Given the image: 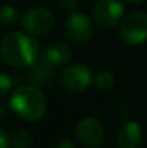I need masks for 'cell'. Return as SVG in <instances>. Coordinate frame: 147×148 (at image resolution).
<instances>
[{
  "mask_svg": "<svg viewBox=\"0 0 147 148\" xmlns=\"http://www.w3.org/2000/svg\"><path fill=\"white\" fill-rule=\"evenodd\" d=\"M55 148H77V145H75L72 141H69V140H61V141L56 144Z\"/></svg>",
  "mask_w": 147,
  "mask_h": 148,
  "instance_id": "18",
  "label": "cell"
},
{
  "mask_svg": "<svg viewBox=\"0 0 147 148\" xmlns=\"http://www.w3.org/2000/svg\"><path fill=\"white\" fill-rule=\"evenodd\" d=\"M143 132L140 124L136 121H127L123 124L117 134V145L118 148H139L141 144Z\"/></svg>",
  "mask_w": 147,
  "mask_h": 148,
  "instance_id": "10",
  "label": "cell"
},
{
  "mask_svg": "<svg viewBox=\"0 0 147 148\" xmlns=\"http://www.w3.org/2000/svg\"><path fill=\"white\" fill-rule=\"evenodd\" d=\"M65 35L71 42L77 45L90 42L94 35L91 19L82 12H72L65 20Z\"/></svg>",
  "mask_w": 147,
  "mask_h": 148,
  "instance_id": "5",
  "label": "cell"
},
{
  "mask_svg": "<svg viewBox=\"0 0 147 148\" xmlns=\"http://www.w3.org/2000/svg\"><path fill=\"white\" fill-rule=\"evenodd\" d=\"M10 138L13 148H30L33 144V135L28 130H17L10 135Z\"/></svg>",
  "mask_w": 147,
  "mask_h": 148,
  "instance_id": "12",
  "label": "cell"
},
{
  "mask_svg": "<svg viewBox=\"0 0 147 148\" xmlns=\"http://www.w3.org/2000/svg\"><path fill=\"white\" fill-rule=\"evenodd\" d=\"M1 56L13 68H26L41 56L38 42L22 32H10L1 39Z\"/></svg>",
  "mask_w": 147,
  "mask_h": 148,
  "instance_id": "1",
  "label": "cell"
},
{
  "mask_svg": "<svg viewBox=\"0 0 147 148\" xmlns=\"http://www.w3.org/2000/svg\"><path fill=\"white\" fill-rule=\"evenodd\" d=\"M55 68L46 65L45 62H42L41 59L38 62H33L32 65L28 66V72H26V78L28 81L41 88V86H46L49 85L52 81H53V76H55Z\"/></svg>",
  "mask_w": 147,
  "mask_h": 148,
  "instance_id": "11",
  "label": "cell"
},
{
  "mask_svg": "<svg viewBox=\"0 0 147 148\" xmlns=\"http://www.w3.org/2000/svg\"><path fill=\"white\" fill-rule=\"evenodd\" d=\"M124 1H127V3H144L147 0H124Z\"/></svg>",
  "mask_w": 147,
  "mask_h": 148,
  "instance_id": "20",
  "label": "cell"
},
{
  "mask_svg": "<svg viewBox=\"0 0 147 148\" xmlns=\"http://www.w3.org/2000/svg\"><path fill=\"white\" fill-rule=\"evenodd\" d=\"M94 81V75L92 71L84 65V63H74L69 65L68 68L63 69V72L61 73L59 82L61 86L68 91V92H84L90 88V85Z\"/></svg>",
  "mask_w": 147,
  "mask_h": 148,
  "instance_id": "4",
  "label": "cell"
},
{
  "mask_svg": "<svg viewBox=\"0 0 147 148\" xmlns=\"http://www.w3.org/2000/svg\"><path fill=\"white\" fill-rule=\"evenodd\" d=\"M23 27L33 36H43L49 33L55 25L53 14L45 7H32L25 12L22 17Z\"/></svg>",
  "mask_w": 147,
  "mask_h": 148,
  "instance_id": "6",
  "label": "cell"
},
{
  "mask_svg": "<svg viewBox=\"0 0 147 148\" xmlns=\"http://www.w3.org/2000/svg\"><path fill=\"white\" fill-rule=\"evenodd\" d=\"M12 145V138L6 130L0 131V148H9Z\"/></svg>",
  "mask_w": 147,
  "mask_h": 148,
  "instance_id": "17",
  "label": "cell"
},
{
  "mask_svg": "<svg viewBox=\"0 0 147 148\" xmlns=\"http://www.w3.org/2000/svg\"><path fill=\"white\" fill-rule=\"evenodd\" d=\"M75 135L78 141L87 148H99L104 143L105 138V131L102 124L97 118L88 116L81 119L77 124L75 128Z\"/></svg>",
  "mask_w": 147,
  "mask_h": 148,
  "instance_id": "8",
  "label": "cell"
},
{
  "mask_svg": "<svg viewBox=\"0 0 147 148\" xmlns=\"http://www.w3.org/2000/svg\"><path fill=\"white\" fill-rule=\"evenodd\" d=\"M94 84L99 91H110L115 85V78L111 72L104 71V72H99L94 76Z\"/></svg>",
  "mask_w": 147,
  "mask_h": 148,
  "instance_id": "13",
  "label": "cell"
},
{
  "mask_svg": "<svg viewBox=\"0 0 147 148\" xmlns=\"http://www.w3.org/2000/svg\"><path fill=\"white\" fill-rule=\"evenodd\" d=\"M12 85H13V81L10 79V76L6 72H3L0 75V95L3 98L12 91Z\"/></svg>",
  "mask_w": 147,
  "mask_h": 148,
  "instance_id": "15",
  "label": "cell"
},
{
  "mask_svg": "<svg viewBox=\"0 0 147 148\" xmlns=\"http://www.w3.org/2000/svg\"><path fill=\"white\" fill-rule=\"evenodd\" d=\"M124 16V6L120 0H99L92 9V19L99 27L110 29Z\"/></svg>",
  "mask_w": 147,
  "mask_h": 148,
  "instance_id": "7",
  "label": "cell"
},
{
  "mask_svg": "<svg viewBox=\"0 0 147 148\" xmlns=\"http://www.w3.org/2000/svg\"><path fill=\"white\" fill-rule=\"evenodd\" d=\"M120 36L131 46L144 43L147 40V13L133 12L124 16L120 25Z\"/></svg>",
  "mask_w": 147,
  "mask_h": 148,
  "instance_id": "3",
  "label": "cell"
},
{
  "mask_svg": "<svg viewBox=\"0 0 147 148\" xmlns=\"http://www.w3.org/2000/svg\"><path fill=\"white\" fill-rule=\"evenodd\" d=\"M39 59L52 68H59L72 59V50L63 43H52L41 52Z\"/></svg>",
  "mask_w": 147,
  "mask_h": 148,
  "instance_id": "9",
  "label": "cell"
},
{
  "mask_svg": "<svg viewBox=\"0 0 147 148\" xmlns=\"http://www.w3.org/2000/svg\"><path fill=\"white\" fill-rule=\"evenodd\" d=\"M9 106L16 115L29 122L41 121L48 111V102L45 95L38 86L32 84L16 88L12 92Z\"/></svg>",
  "mask_w": 147,
  "mask_h": 148,
  "instance_id": "2",
  "label": "cell"
},
{
  "mask_svg": "<svg viewBox=\"0 0 147 148\" xmlns=\"http://www.w3.org/2000/svg\"><path fill=\"white\" fill-rule=\"evenodd\" d=\"M58 4L65 12H74L78 4V0H58Z\"/></svg>",
  "mask_w": 147,
  "mask_h": 148,
  "instance_id": "16",
  "label": "cell"
},
{
  "mask_svg": "<svg viewBox=\"0 0 147 148\" xmlns=\"http://www.w3.org/2000/svg\"><path fill=\"white\" fill-rule=\"evenodd\" d=\"M0 17H1V23L6 25V26H9V25H13V23L17 22V19H19V13H17V10H16L13 6H10V4H4V6L1 7Z\"/></svg>",
  "mask_w": 147,
  "mask_h": 148,
  "instance_id": "14",
  "label": "cell"
},
{
  "mask_svg": "<svg viewBox=\"0 0 147 148\" xmlns=\"http://www.w3.org/2000/svg\"><path fill=\"white\" fill-rule=\"evenodd\" d=\"M1 118H6V114H7V106L6 105H1Z\"/></svg>",
  "mask_w": 147,
  "mask_h": 148,
  "instance_id": "19",
  "label": "cell"
}]
</instances>
